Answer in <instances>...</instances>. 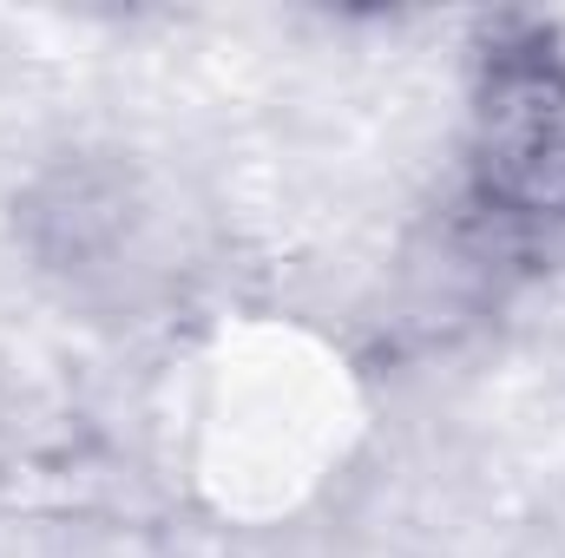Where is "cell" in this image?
Returning <instances> with one entry per match:
<instances>
[{
	"label": "cell",
	"mask_w": 565,
	"mask_h": 558,
	"mask_svg": "<svg viewBox=\"0 0 565 558\" xmlns=\"http://www.w3.org/2000/svg\"><path fill=\"white\" fill-rule=\"evenodd\" d=\"M454 211L473 250L565 244V33L540 13H487L467 40Z\"/></svg>",
	"instance_id": "obj_1"
}]
</instances>
